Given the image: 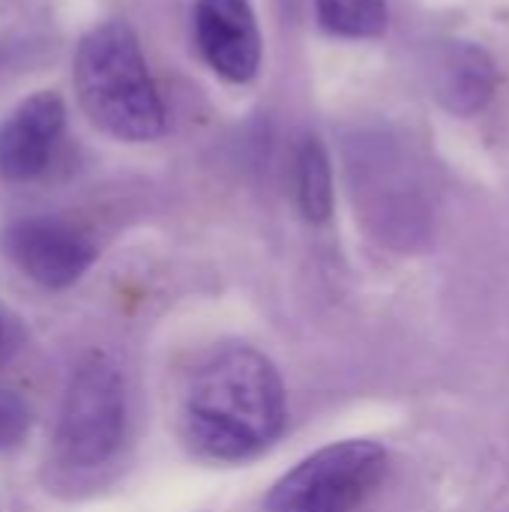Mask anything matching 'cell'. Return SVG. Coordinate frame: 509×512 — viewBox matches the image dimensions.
<instances>
[{
  "label": "cell",
  "instance_id": "9",
  "mask_svg": "<svg viewBox=\"0 0 509 512\" xmlns=\"http://www.w3.org/2000/svg\"><path fill=\"white\" fill-rule=\"evenodd\" d=\"M297 204H300L303 216L315 225L327 222L333 213L330 159L318 138H309L297 156Z\"/></svg>",
  "mask_w": 509,
  "mask_h": 512
},
{
  "label": "cell",
  "instance_id": "4",
  "mask_svg": "<svg viewBox=\"0 0 509 512\" xmlns=\"http://www.w3.org/2000/svg\"><path fill=\"white\" fill-rule=\"evenodd\" d=\"M387 450L375 441L330 444L273 483L267 512H354L384 480Z\"/></svg>",
  "mask_w": 509,
  "mask_h": 512
},
{
  "label": "cell",
  "instance_id": "6",
  "mask_svg": "<svg viewBox=\"0 0 509 512\" xmlns=\"http://www.w3.org/2000/svg\"><path fill=\"white\" fill-rule=\"evenodd\" d=\"M195 36L204 60L228 81H252L261 66V30L249 0H198Z\"/></svg>",
  "mask_w": 509,
  "mask_h": 512
},
{
  "label": "cell",
  "instance_id": "10",
  "mask_svg": "<svg viewBox=\"0 0 509 512\" xmlns=\"http://www.w3.org/2000/svg\"><path fill=\"white\" fill-rule=\"evenodd\" d=\"M321 24L348 39H369L387 27V0H315Z\"/></svg>",
  "mask_w": 509,
  "mask_h": 512
},
{
  "label": "cell",
  "instance_id": "1",
  "mask_svg": "<svg viewBox=\"0 0 509 512\" xmlns=\"http://www.w3.org/2000/svg\"><path fill=\"white\" fill-rule=\"evenodd\" d=\"M288 402L276 366L249 345L213 348L189 372L180 396V435L210 462H246L285 429Z\"/></svg>",
  "mask_w": 509,
  "mask_h": 512
},
{
  "label": "cell",
  "instance_id": "11",
  "mask_svg": "<svg viewBox=\"0 0 509 512\" xmlns=\"http://www.w3.org/2000/svg\"><path fill=\"white\" fill-rule=\"evenodd\" d=\"M30 429V408L15 390H0V447H15Z\"/></svg>",
  "mask_w": 509,
  "mask_h": 512
},
{
  "label": "cell",
  "instance_id": "3",
  "mask_svg": "<svg viewBox=\"0 0 509 512\" xmlns=\"http://www.w3.org/2000/svg\"><path fill=\"white\" fill-rule=\"evenodd\" d=\"M126 441V387L117 363L93 351L69 375L54 444L51 468L57 480L90 483L111 468Z\"/></svg>",
  "mask_w": 509,
  "mask_h": 512
},
{
  "label": "cell",
  "instance_id": "5",
  "mask_svg": "<svg viewBox=\"0 0 509 512\" xmlns=\"http://www.w3.org/2000/svg\"><path fill=\"white\" fill-rule=\"evenodd\" d=\"M3 252L42 288H66L78 282L96 261L93 240L81 228L51 216L12 222L3 231Z\"/></svg>",
  "mask_w": 509,
  "mask_h": 512
},
{
  "label": "cell",
  "instance_id": "2",
  "mask_svg": "<svg viewBox=\"0 0 509 512\" xmlns=\"http://www.w3.org/2000/svg\"><path fill=\"white\" fill-rule=\"evenodd\" d=\"M72 81L87 117L120 141H150L165 126V108L135 33L108 21L93 27L72 63Z\"/></svg>",
  "mask_w": 509,
  "mask_h": 512
},
{
  "label": "cell",
  "instance_id": "7",
  "mask_svg": "<svg viewBox=\"0 0 509 512\" xmlns=\"http://www.w3.org/2000/svg\"><path fill=\"white\" fill-rule=\"evenodd\" d=\"M66 126V105L57 93H36L0 126V180H33L48 168Z\"/></svg>",
  "mask_w": 509,
  "mask_h": 512
},
{
  "label": "cell",
  "instance_id": "8",
  "mask_svg": "<svg viewBox=\"0 0 509 512\" xmlns=\"http://www.w3.org/2000/svg\"><path fill=\"white\" fill-rule=\"evenodd\" d=\"M435 90L456 114H477L495 93V63L477 45H450L435 60Z\"/></svg>",
  "mask_w": 509,
  "mask_h": 512
}]
</instances>
